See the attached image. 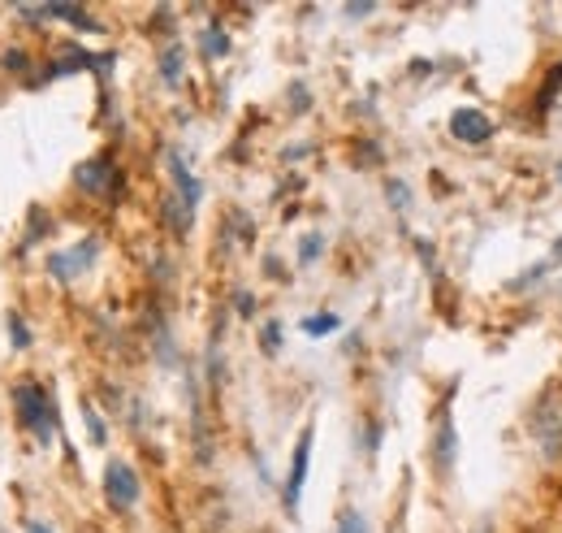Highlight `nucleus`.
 Here are the masks:
<instances>
[{"label":"nucleus","instance_id":"nucleus-7","mask_svg":"<svg viewBox=\"0 0 562 533\" xmlns=\"http://www.w3.org/2000/svg\"><path fill=\"white\" fill-rule=\"evenodd\" d=\"M169 174H174V182H178V200L195 213V204H200L204 187H200V178H191V169L182 165V156H178V152H169Z\"/></svg>","mask_w":562,"mask_h":533},{"label":"nucleus","instance_id":"nucleus-2","mask_svg":"<svg viewBox=\"0 0 562 533\" xmlns=\"http://www.w3.org/2000/svg\"><path fill=\"white\" fill-rule=\"evenodd\" d=\"M95 256H100V239H82V243L65 248V252H52L48 256V274L56 282H74V278H82L95 265Z\"/></svg>","mask_w":562,"mask_h":533},{"label":"nucleus","instance_id":"nucleus-12","mask_svg":"<svg viewBox=\"0 0 562 533\" xmlns=\"http://www.w3.org/2000/svg\"><path fill=\"white\" fill-rule=\"evenodd\" d=\"M320 252H324V239H320V234H307V239L298 243V261H303V265H311Z\"/></svg>","mask_w":562,"mask_h":533},{"label":"nucleus","instance_id":"nucleus-14","mask_svg":"<svg viewBox=\"0 0 562 533\" xmlns=\"http://www.w3.org/2000/svg\"><path fill=\"white\" fill-rule=\"evenodd\" d=\"M337 533H368V525H363V517H359V512H342Z\"/></svg>","mask_w":562,"mask_h":533},{"label":"nucleus","instance_id":"nucleus-4","mask_svg":"<svg viewBox=\"0 0 562 533\" xmlns=\"http://www.w3.org/2000/svg\"><path fill=\"white\" fill-rule=\"evenodd\" d=\"M311 439H316V430L307 426V430L298 434V447H294V465H290V478H285V508H290V512L298 508V495H303V482H307V465H311Z\"/></svg>","mask_w":562,"mask_h":533},{"label":"nucleus","instance_id":"nucleus-9","mask_svg":"<svg viewBox=\"0 0 562 533\" xmlns=\"http://www.w3.org/2000/svg\"><path fill=\"white\" fill-rule=\"evenodd\" d=\"M450 465H455V426H450V417H442V430H437V469L450 473Z\"/></svg>","mask_w":562,"mask_h":533},{"label":"nucleus","instance_id":"nucleus-15","mask_svg":"<svg viewBox=\"0 0 562 533\" xmlns=\"http://www.w3.org/2000/svg\"><path fill=\"white\" fill-rule=\"evenodd\" d=\"M278 347H281V326L269 321V326H265V352H278Z\"/></svg>","mask_w":562,"mask_h":533},{"label":"nucleus","instance_id":"nucleus-11","mask_svg":"<svg viewBox=\"0 0 562 533\" xmlns=\"http://www.w3.org/2000/svg\"><path fill=\"white\" fill-rule=\"evenodd\" d=\"M226 48H230V39H226L217 26H208V30H204V52H208V56H226Z\"/></svg>","mask_w":562,"mask_h":533},{"label":"nucleus","instance_id":"nucleus-6","mask_svg":"<svg viewBox=\"0 0 562 533\" xmlns=\"http://www.w3.org/2000/svg\"><path fill=\"white\" fill-rule=\"evenodd\" d=\"M74 178H78V187L91 191V195H113V191H117V174H113L108 161H87V165H78Z\"/></svg>","mask_w":562,"mask_h":533},{"label":"nucleus","instance_id":"nucleus-10","mask_svg":"<svg viewBox=\"0 0 562 533\" xmlns=\"http://www.w3.org/2000/svg\"><path fill=\"white\" fill-rule=\"evenodd\" d=\"M342 321H337V313H316V317H307L303 321V334H311V339H324V334H333Z\"/></svg>","mask_w":562,"mask_h":533},{"label":"nucleus","instance_id":"nucleus-8","mask_svg":"<svg viewBox=\"0 0 562 533\" xmlns=\"http://www.w3.org/2000/svg\"><path fill=\"white\" fill-rule=\"evenodd\" d=\"M43 13H48V17H65V22H74L78 30H100V26H95V17H91L87 9H78V4H48Z\"/></svg>","mask_w":562,"mask_h":533},{"label":"nucleus","instance_id":"nucleus-1","mask_svg":"<svg viewBox=\"0 0 562 533\" xmlns=\"http://www.w3.org/2000/svg\"><path fill=\"white\" fill-rule=\"evenodd\" d=\"M13 408H17V421L48 447L52 443V399H48V391L43 386H35V382H22L17 391H13Z\"/></svg>","mask_w":562,"mask_h":533},{"label":"nucleus","instance_id":"nucleus-19","mask_svg":"<svg viewBox=\"0 0 562 533\" xmlns=\"http://www.w3.org/2000/svg\"><path fill=\"white\" fill-rule=\"evenodd\" d=\"M4 65H9V69H26V52H9Z\"/></svg>","mask_w":562,"mask_h":533},{"label":"nucleus","instance_id":"nucleus-17","mask_svg":"<svg viewBox=\"0 0 562 533\" xmlns=\"http://www.w3.org/2000/svg\"><path fill=\"white\" fill-rule=\"evenodd\" d=\"M559 83H562V65H559V69H554V78H550V87L541 91V104H546V109L554 104V91H559Z\"/></svg>","mask_w":562,"mask_h":533},{"label":"nucleus","instance_id":"nucleus-3","mask_svg":"<svg viewBox=\"0 0 562 533\" xmlns=\"http://www.w3.org/2000/svg\"><path fill=\"white\" fill-rule=\"evenodd\" d=\"M104 499L113 508H135L139 504V478H135V469L126 460H113L104 469Z\"/></svg>","mask_w":562,"mask_h":533},{"label":"nucleus","instance_id":"nucleus-22","mask_svg":"<svg viewBox=\"0 0 562 533\" xmlns=\"http://www.w3.org/2000/svg\"><path fill=\"white\" fill-rule=\"evenodd\" d=\"M0 533H4V530H0Z\"/></svg>","mask_w":562,"mask_h":533},{"label":"nucleus","instance_id":"nucleus-18","mask_svg":"<svg viewBox=\"0 0 562 533\" xmlns=\"http://www.w3.org/2000/svg\"><path fill=\"white\" fill-rule=\"evenodd\" d=\"M87 430H91V439H95V443H104V426H100V417H95L91 408H87Z\"/></svg>","mask_w":562,"mask_h":533},{"label":"nucleus","instance_id":"nucleus-21","mask_svg":"<svg viewBox=\"0 0 562 533\" xmlns=\"http://www.w3.org/2000/svg\"><path fill=\"white\" fill-rule=\"evenodd\" d=\"M559 178H562V169H559Z\"/></svg>","mask_w":562,"mask_h":533},{"label":"nucleus","instance_id":"nucleus-5","mask_svg":"<svg viewBox=\"0 0 562 533\" xmlns=\"http://www.w3.org/2000/svg\"><path fill=\"white\" fill-rule=\"evenodd\" d=\"M450 135H455L459 143H485V139L494 135V122H489L485 113H476V109H459V113L450 117Z\"/></svg>","mask_w":562,"mask_h":533},{"label":"nucleus","instance_id":"nucleus-20","mask_svg":"<svg viewBox=\"0 0 562 533\" xmlns=\"http://www.w3.org/2000/svg\"><path fill=\"white\" fill-rule=\"evenodd\" d=\"M26 533H52L48 525H39V521H26Z\"/></svg>","mask_w":562,"mask_h":533},{"label":"nucleus","instance_id":"nucleus-16","mask_svg":"<svg viewBox=\"0 0 562 533\" xmlns=\"http://www.w3.org/2000/svg\"><path fill=\"white\" fill-rule=\"evenodd\" d=\"M161 74H165L169 83H178V52H165V61H161Z\"/></svg>","mask_w":562,"mask_h":533},{"label":"nucleus","instance_id":"nucleus-13","mask_svg":"<svg viewBox=\"0 0 562 533\" xmlns=\"http://www.w3.org/2000/svg\"><path fill=\"white\" fill-rule=\"evenodd\" d=\"M9 334H13V347H30V334H26V321L17 313H9Z\"/></svg>","mask_w":562,"mask_h":533}]
</instances>
